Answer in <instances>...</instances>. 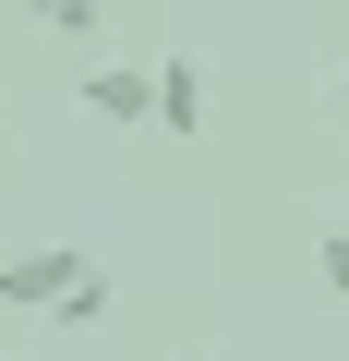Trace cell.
Wrapping results in <instances>:
<instances>
[{
    "mask_svg": "<svg viewBox=\"0 0 349 361\" xmlns=\"http://www.w3.org/2000/svg\"><path fill=\"white\" fill-rule=\"evenodd\" d=\"M85 277H97V265H85L73 241H37V253H0V301H13V313H49V325L73 313V289H85Z\"/></svg>",
    "mask_w": 349,
    "mask_h": 361,
    "instance_id": "1",
    "label": "cell"
},
{
    "mask_svg": "<svg viewBox=\"0 0 349 361\" xmlns=\"http://www.w3.org/2000/svg\"><path fill=\"white\" fill-rule=\"evenodd\" d=\"M25 25H49V37H97V0H13Z\"/></svg>",
    "mask_w": 349,
    "mask_h": 361,
    "instance_id": "4",
    "label": "cell"
},
{
    "mask_svg": "<svg viewBox=\"0 0 349 361\" xmlns=\"http://www.w3.org/2000/svg\"><path fill=\"white\" fill-rule=\"evenodd\" d=\"M325 97H337V121H349V61H337V73H325Z\"/></svg>",
    "mask_w": 349,
    "mask_h": 361,
    "instance_id": "6",
    "label": "cell"
},
{
    "mask_svg": "<svg viewBox=\"0 0 349 361\" xmlns=\"http://www.w3.org/2000/svg\"><path fill=\"white\" fill-rule=\"evenodd\" d=\"M73 109H85V121H157V73H145V61H85Z\"/></svg>",
    "mask_w": 349,
    "mask_h": 361,
    "instance_id": "2",
    "label": "cell"
},
{
    "mask_svg": "<svg viewBox=\"0 0 349 361\" xmlns=\"http://www.w3.org/2000/svg\"><path fill=\"white\" fill-rule=\"evenodd\" d=\"M157 133H181V145L205 133V73H193L181 49H169V61H157Z\"/></svg>",
    "mask_w": 349,
    "mask_h": 361,
    "instance_id": "3",
    "label": "cell"
},
{
    "mask_svg": "<svg viewBox=\"0 0 349 361\" xmlns=\"http://www.w3.org/2000/svg\"><path fill=\"white\" fill-rule=\"evenodd\" d=\"M313 265H325V289L349 301V229H325V253H313Z\"/></svg>",
    "mask_w": 349,
    "mask_h": 361,
    "instance_id": "5",
    "label": "cell"
}]
</instances>
